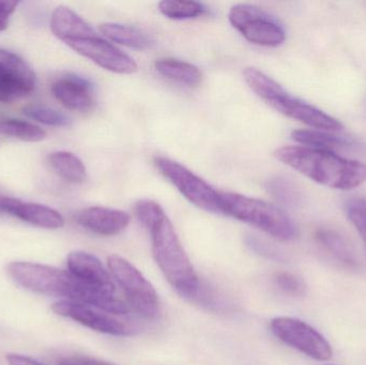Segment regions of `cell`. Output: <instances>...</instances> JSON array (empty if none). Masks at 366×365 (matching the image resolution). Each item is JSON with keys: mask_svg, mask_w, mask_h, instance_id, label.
Returning a JSON list of instances; mask_svg holds the SVG:
<instances>
[{"mask_svg": "<svg viewBox=\"0 0 366 365\" xmlns=\"http://www.w3.org/2000/svg\"><path fill=\"white\" fill-rule=\"evenodd\" d=\"M24 115L27 116L30 119L40 124H46L51 126H68L70 124V119L68 116L62 114L61 111L46 106V105L30 104L24 107Z\"/></svg>", "mask_w": 366, "mask_h": 365, "instance_id": "obj_25", "label": "cell"}, {"mask_svg": "<svg viewBox=\"0 0 366 365\" xmlns=\"http://www.w3.org/2000/svg\"><path fill=\"white\" fill-rule=\"evenodd\" d=\"M134 212L149 231L152 253L161 271L177 293L193 300L199 289V279L164 209L156 201L142 199L135 204Z\"/></svg>", "mask_w": 366, "mask_h": 365, "instance_id": "obj_1", "label": "cell"}, {"mask_svg": "<svg viewBox=\"0 0 366 365\" xmlns=\"http://www.w3.org/2000/svg\"><path fill=\"white\" fill-rule=\"evenodd\" d=\"M36 85V73L31 66L16 54L0 49V90L6 101L31 94Z\"/></svg>", "mask_w": 366, "mask_h": 365, "instance_id": "obj_11", "label": "cell"}, {"mask_svg": "<svg viewBox=\"0 0 366 365\" xmlns=\"http://www.w3.org/2000/svg\"><path fill=\"white\" fill-rule=\"evenodd\" d=\"M51 92L56 100L70 111L86 113L96 104L94 85L74 73L58 77L51 85Z\"/></svg>", "mask_w": 366, "mask_h": 365, "instance_id": "obj_13", "label": "cell"}, {"mask_svg": "<svg viewBox=\"0 0 366 365\" xmlns=\"http://www.w3.org/2000/svg\"><path fill=\"white\" fill-rule=\"evenodd\" d=\"M242 73L247 86L269 106L286 117L312 126L315 130L339 132L344 128L343 124L337 118L292 96L283 86L257 68L247 66Z\"/></svg>", "mask_w": 366, "mask_h": 365, "instance_id": "obj_5", "label": "cell"}, {"mask_svg": "<svg viewBox=\"0 0 366 365\" xmlns=\"http://www.w3.org/2000/svg\"><path fill=\"white\" fill-rule=\"evenodd\" d=\"M273 280H274L275 285L288 295L300 297L307 293V285H305V281L296 274H290V272H279L275 274Z\"/></svg>", "mask_w": 366, "mask_h": 365, "instance_id": "obj_27", "label": "cell"}, {"mask_svg": "<svg viewBox=\"0 0 366 365\" xmlns=\"http://www.w3.org/2000/svg\"><path fill=\"white\" fill-rule=\"evenodd\" d=\"M58 365H114L100 360L92 359L86 357L64 358L58 362Z\"/></svg>", "mask_w": 366, "mask_h": 365, "instance_id": "obj_29", "label": "cell"}, {"mask_svg": "<svg viewBox=\"0 0 366 365\" xmlns=\"http://www.w3.org/2000/svg\"><path fill=\"white\" fill-rule=\"evenodd\" d=\"M107 265L133 310L144 319H156L160 304L158 294L152 283L137 268L122 256L111 255L107 259Z\"/></svg>", "mask_w": 366, "mask_h": 365, "instance_id": "obj_7", "label": "cell"}, {"mask_svg": "<svg viewBox=\"0 0 366 365\" xmlns=\"http://www.w3.org/2000/svg\"><path fill=\"white\" fill-rule=\"evenodd\" d=\"M267 190L277 201L287 206H297L301 201V192L298 186L283 177L271 178L267 182Z\"/></svg>", "mask_w": 366, "mask_h": 365, "instance_id": "obj_24", "label": "cell"}, {"mask_svg": "<svg viewBox=\"0 0 366 365\" xmlns=\"http://www.w3.org/2000/svg\"><path fill=\"white\" fill-rule=\"evenodd\" d=\"M94 309L96 308L68 300L56 302L51 306V310L56 314L73 319L94 331L116 336H128L133 334V330L126 323L104 313L98 312Z\"/></svg>", "mask_w": 366, "mask_h": 365, "instance_id": "obj_12", "label": "cell"}, {"mask_svg": "<svg viewBox=\"0 0 366 365\" xmlns=\"http://www.w3.org/2000/svg\"><path fill=\"white\" fill-rule=\"evenodd\" d=\"M344 209L348 220L360 235L366 251V199L354 197L348 199Z\"/></svg>", "mask_w": 366, "mask_h": 365, "instance_id": "obj_26", "label": "cell"}, {"mask_svg": "<svg viewBox=\"0 0 366 365\" xmlns=\"http://www.w3.org/2000/svg\"><path fill=\"white\" fill-rule=\"evenodd\" d=\"M219 201L222 214L255 226L275 239L292 241L298 236L294 221L272 204L234 192H219Z\"/></svg>", "mask_w": 366, "mask_h": 365, "instance_id": "obj_6", "label": "cell"}, {"mask_svg": "<svg viewBox=\"0 0 366 365\" xmlns=\"http://www.w3.org/2000/svg\"><path fill=\"white\" fill-rule=\"evenodd\" d=\"M154 68L165 79L177 81L189 87H195L202 83V72L197 66L189 62L182 61L175 58H162L157 60Z\"/></svg>", "mask_w": 366, "mask_h": 365, "instance_id": "obj_20", "label": "cell"}, {"mask_svg": "<svg viewBox=\"0 0 366 365\" xmlns=\"http://www.w3.org/2000/svg\"><path fill=\"white\" fill-rule=\"evenodd\" d=\"M272 334L282 342L317 361H328L332 349L317 330L300 319L277 317L270 323Z\"/></svg>", "mask_w": 366, "mask_h": 365, "instance_id": "obj_10", "label": "cell"}, {"mask_svg": "<svg viewBox=\"0 0 366 365\" xmlns=\"http://www.w3.org/2000/svg\"><path fill=\"white\" fill-rule=\"evenodd\" d=\"M274 156L305 177L335 190H352L366 182L365 163L335 152L305 146H285L275 150Z\"/></svg>", "mask_w": 366, "mask_h": 365, "instance_id": "obj_4", "label": "cell"}, {"mask_svg": "<svg viewBox=\"0 0 366 365\" xmlns=\"http://www.w3.org/2000/svg\"><path fill=\"white\" fill-rule=\"evenodd\" d=\"M49 166L64 181L81 184L87 177L83 161L72 152L56 151L47 158Z\"/></svg>", "mask_w": 366, "mask_h": 365, "instance_id": "obj_21", "label": "cell"}, {"mask_svg": "<svg viewBox=\"0 0 366 365\" xmlns=\"http://www.w3.org/2000/svg\"><path fill=\"white\" fill-rule=\"evenodd\" d=\"M0 132L6 136L31 143L43 141L46 137V132L40 126L25 120L12 118L0 121Z\"/></svg>", "mask_w": 366, "mask_h": 365, "instance_id": "obj_22", "label": "cell"}, {"mask_svg": "<svg viewBox=\"0 0 366 365\" xmlns=\"http://www.w3.org/2000/svg\"><path fill=\"white\" fill-rule=\"evenodd\" d=\"M66 265H68L69 272L75 278L96 289L115 295L116 287L112 276H109L100 259H97L94 255L81 252V251L70 253L66 259Z\"/></svg>", "mask_w": 366, "mask_h": 365, "instance_id": "obj_14", "label": "cell"}, {"mask_svg": "<svg viewBox=\"0 0 366 365\" xmlns=\"http://www.w3.org/2000/svg\"><path fill=\"white\" fill-rule=\"evenodd\" d=\"M76 221L84 229L97 235L115 236L128 227L130 216L122 210L97 206L79 212Z\"/></svg>", "mask_w": 366, "mask_h": 365, "instance_id": "obj_15", "label": "cell"}, {"mask_svg": "<svg viewBox=\"0 0 366 365\" xmlns=\"http://www.w3.org/2000/svg\"><path fill=\"white\" fill-rule=\"evenodd\" d=\"M318 244L343 267L347 269L358 268V259L350 242L335 229L322 227L315 234Z\"/></svg>", "mask_w": 366, "mask_h": 365, "instance_id": "obj_18", "label": "cell"}, {"mask_svg": "<svg viewBox=\"0 0 366 365\" xmlns=\"http://www.w3.org/2000/svg\"><path fill=\"white\" fill-rule=\"evenodd\" d=\"M228 19L232 27L253 44L277 47L285 42L283 25L272 15L253 4H234L228 13Z\"/></svg>", "mask_w": 366, "mask_h": 365, "instance_id": "obj_8", "label": "cell"}, {"mask_svg": "<svg viewBox=\"0 0 366 365\" xmlns=\"http://www.w3.org/2000/svg\"><path fill=\"white\" fill-rule=\"evenodd\" d=\"M292 137L297 143L305 147L335 152L343 150H356L362 147L357 139L345 135H337L335 132L320 130H296Z\"/></svg>", "mask_w": 366, "mask_h": 365, "instance_id": "obj_17", "label": "cell"}, {"mask_svg": "<svg viewBox=\"0 0 366 365\" xmlns=\"http://www.w3.org/2000/svg\"><path fill=\"white\" fill-rule=\"evenodd\" d=\"M0 102H8V101H6V96H4V94H2L1 90H0Z\"/></svg>", "mask_w": 366, "mask_h": 365, "instance_id": "obj_32", "label": "cell"}, {"mask_svg": "<svg viewBox=\"0 0 366 365\" xmlns=\"http://www.w3.org/2000/svg\"><path fill=\"white\" fill-rule=\"evenodd\" d=\"M17 6H19V1L0 0V32L4 31L8 27L9 19L16 10Z\"/></svg>", "mask_w": 366, "mask_h": 365, "instance_id": "obj_28", "label": "cell"}, {"mask_svg": "<svg viewBox=\"0 0 366 365\" xmlns=\"http://www.w3.org/2000/svg\"><path fill=\"white\" fill-rule=\"evenodd\" d=\"M100 31L105 38L115 44L122 45L137 51H145L154 44L152 36L134 26L119 23H104L101 24Z\"/></svg>", "mask_w": 366, "mask_h": 365, "instance_id": "obj_19", "label": "cell"}, {"mask_svg": "<svg viewBox=\"0 0 366 365\" xmlns=\"http://www.w3.org/2000/svg\"><path fill=\"white\" fill-rule=\"evenodd\" d=\"M11 278L24 289L54 297L66 298L98 309L105 313L127 315L130 306L115 295L96 289L70 272L27 261H14L8 267Z\"/></svg>", "mask_w": 366, "mask_h": 365, "instance_id": "obj_2", "label": "cell"}, {"mask_svg": "<svg viewBox=\"0 0 366 365\" xmlns=\"http://www.w3.org/2000/svg\"><path fill=\"white\" fill-rule=\"evenodd\" d=\"M154 164L160 173L195 207L212 214H222L219 192L208 182L165 156H156Z\"/></svg>", "mask_w": 366, "mask_h": 365, "instance_id": "obj_9", "label": "cell"}, {"mask_svg": "<svg viewBox=\"0 0 366 365\" xmlns=\"http://www.w3.org/2000/svg\"><path fill=\"white\" fill-rule=\"evenodd\" d=\"M6 197L0 196V214H4V205H6Z\"/></svg>", "mask_w": 366, "mask_h": 365, "instance_id": "obj_31", "label": "cell"}, {"mask_svg": "<svg viewBox=\"0 0 366 365\" xmlns=\"http://www.w3.org/2000/svg\"><path fill=\"white\" fill-rule=\"evenodd\" d=\"M51 29L70 49L104 70L117 74H133L139 70L132 57L100 36L83 17L68 6L55 9L51 17Z\"/></svg>", "mask_w": 366, "mask_h": 365, "instance_id": "obj_3", "label": "cell"}, {"mask_svg": "<svg viewBox=\"0 0 366 365\" xmlns=\"http://www.w3.org/2000/svg\"><path fill=\"white\" fill-rule=\"evenodd\" d=\"M6 361L10 365H45L40 364L36 360L31 359V358L16 355V354H10L6 356Z\"/></svg>", "mask_w": 366, "mask_h": 365, "instance_id": "obj_30", "label": "cell"}, {"mask_svg": "<svg viewBox=\"0 0 366 365\" xmlns=\"http://www.w3.org/2000/svg\"><path fill=\"white\" fill-rule=\"evenodd\" d=\"M4 214L16 216L24 222L42 229H58L64 225V216L57 210L49 206L21 201L12 197H6Z\"/></svg>", "mask_w": 366, "mask_h": 365, "instance_id": "obj_16", "label": "cell"}, {"mask_svg": "<svg viewBox=\"0 0 366 365\" xmlns=\"http://www.w3.org/2000/svg\"><path fill=\"white\" fill-rule=\"evenodd\" d=\"M159 11L167 19L182 21L202 16L207 12V9L197 1L163 0L159 4Z\"/></svg>", "mask_w": 366, "mask_h": 365, "instance_id": "obj_23", "label": "cell"}]
</instances>
